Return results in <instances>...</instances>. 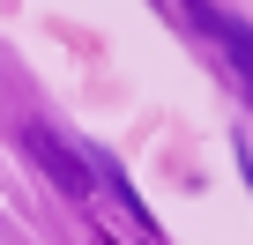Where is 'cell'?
Here are the masks:
<instances>
[{
    "instance_id": "cell-1",
    "label": "cell",
    "mask_w": 253,
    "mask_h": 245,
    "mask_svg": "<svg viewBox=\"0 0 253 245\" xmlns=\"http://www.w3.org/2000/svg\"><path fill=\"white\" fill-rule=\"evenodd\" d=\"M30 149H38V164H45V171H52V178L67 186V193H82V186H89V178H82V171H75V164L60 156V141H52V134H30Z\"/></svg>"
},
{
    "instance_id": "cell-2",
    "label": "cell",
    "mask_w": 253,
    "mask_h": 245,
    "mask_svg": "<svg viewBox=\"0 0 253 245\" xmlns=\"http://www.w3.org/2000/svg\"><path fill=\"white\" fill-rule=\"evenodd\" d=\"M194 23H201V30H216V37H223V45H231V52H238V60H246V67H253V37H246V30H238V23H223V15H216V8H201V0H194Z\"/></svg>"
}]
</instances>
